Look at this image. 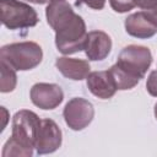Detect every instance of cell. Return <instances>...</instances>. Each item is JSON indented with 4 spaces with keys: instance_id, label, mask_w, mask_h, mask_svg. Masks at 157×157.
<instances>
[{
    "instance_id": "1",
    "label": "cell",
    "mask_w": 157,
    "mask_h": 157,
    "mask_svg": "<svg viewBox=\"0 0 157 157\" xmlns=\"http://www.w3.org/2000/svg\"><path fill=\"white\" fill-rule=\"evenodd\" d=\"M45 17L55 32V45L61 54L70 55L85 49L88 34L86 23L66 0H50L45 9Z\"/></svg>"
},
{
    "instance_id": "2",
    "label": "cell",
    "mask_w": 157,
    "mask_h": 157,
    "mask_svg": "<svg viewBox=\"0 0 157 157\" xmlns=\"http://www.w3.org/2000/svg\"><path fill=\"white\" fill-rule=\"evenodd\" d=\"M152 64V54L147 47L131 44L121 49L117 63L109 69L119 91L131 90L146 75Z\"/></svg>"
},
{
    "instance_id": "3",
    "label": "cell",
    "mask_w": 157,
    "mask_h": 157,
    "mask_svg": "<svg viewBox=\"0 0 157 157\" xmlns=\"http://www.w3.org/2000/svg\"><path fill=\"white\" fill-rule=\"evenodd\" d=\"M42 119L28 109H21L12 118V134L2 148V156L31 157L37 141Z\"/></svg>"
},
{
    "instance_id": "4",
    "label": "cell",
    "mask_w": 157,
    "mask_h": 157,
    "mask_svg": "<svg viewBox=\"0 0 157 157\" xmlns=\"http://www.w3.org/2000/svg\"><path fill=\"white\" fill-rule=\"evenodd\" d=\"M43 50L36 42H18L1 47L0 60L7 63L16 71L32 70L40 64Z\"/></svg>"
},
{
    "instance_id": "5",
    "label": "cell",
    "mask_w": 157,
    "mask_h": 157,
    "mask_svg": "<svg viewBox=\"0 0 157 157\" xmlns=\"http://www.w3.org/2000/svg\"><path fill=\"white\" fill-rule=\"evenodd\" d=\"M0 12L2 25L11 31L34 27L38 23L36 10L20 0H0Z\"/></svg>"
},
{
    "instance_id": "6",
    "label": "cell",
    "mask_w": 157,
    "mask_h": 157,
    "mask_svg": "<svg viewBox=\"0 0 157 157\" xmlns=\"http://www.w3.org/2000/svg\"><path fill=\"white\" fill-rule=\"evenodd\" d=\"M66 125L75 131H81L87 128L94 117V108L91 102L85 98H71L63 112Z\"/></svg>"
},
{
    "instance_id": "7",
    "label": "cell",
    "mask_w": 157,
    "mask_h": 157,
    "mask_svg": "<svg viewBox=\"0 0 157 157\" xmlns=\"http://www.w3.org/2000/svg\"><path fill=\"white\" fill-rule=\"evenodd\" d=\"M29 97L32 103L44 110L56 108L64 99V92L56 83L38 82L32 86Z\"/></svg>"
},
{
    "instance_id": "8",
    "label": "cell",
    "mask_w": 157,
    "mask_h": 157,
    "mask_svg": "<svg viewBox=\"0 0 157 157\" xmlns=\"http://www.w3.org/2000/svg\"><path fill=\"white\" fill-rule=\"evenodd\" d=\"M63 141V134L56 123L52 119H42L34 150L38 155H48L55 152Z\"/></svg>"
},
{
    "instance_id": "9",
    "label": "cell",
    "mask_w": 157,
    "mask_h": 157,
    "mask_svg": "<svg viewBox=\"0 0 157 157\" xmlns=\"http://www.w3.org/2000/svg\"><path fill=\"white\" fill-rule=\"evenodd\" d=\"M112 50V39L103 31H91L85 43V53L88 60H104Z\"/></svg>"
},
{
    "instance_id": "10",
    "label": "cell",
    "mask_w": 157,
    "mask_h": 157,
    "mask_svg": "<svg viewBox=\"0 0 157 157\" xmlns=\"http://www.w3.org/2000/svg\"><path fill=\"white\" fill-rule=\"evenodd\" d=\"M86 83L90 92L101 99L112 98L118 91L109 70L90 72L86 77Z\"/></svg>"
},
{
    "instance_id": "11",
    "label": "cell",
    "mask_w": 157,
    "mask_h": 157,
    "mask_svg": "<svg viewBox=\"0 0 157 157\" xmlns=\"http://www.w3.org/2000/svg\"><path fill=\"white\" fill-rule=\"evenodd\" d=\"M124 25L126 33L139 39H147L157 33V26L151 21L146 11H140L129 15L125 18Z\"/></svg>"
},
{
    "instance_id": "12",
    "label": "cell",
    "mask_w": 157,
    "mask_h": 157,
    "mask_svg": "<svg viewBox=\"0 0 157 157\" xmlns=\"http://www.w3.org/2000/svg\"><path fill=\"white\" fill-rule=\"evenodd\" d=\"M55 66L63 74V76L74 81H81L86 78L91 70V66L87 60L69 56L58 58L55 61Z\"/></svg>"
},
{
    "instance_id": "13",
    "label": "cell",
    "mask_w": 157,
    "mask_h": 157,
    "mask_svg": "<svg viewBox=\"0 0 157 157\" xmlns=\"http://www.w3.org/2000/svg\"><path fill=\"white\" fill-rule=\"evenodd\" d=\"M0 67H1V80H0V91L2 93L12 92L17 83V75L16 70L10 66L7 63L0 60Z\"/></svg>"
},
{
    "instance_id": "14",
    "label": "cell",
    "mask_w": 157,
    "mask_h": 157,
    "mask_svg": "<svg viewBox=\"0 0 157 157\" xmlns=\"http://www.w3.org/2000/svg\"><path fill=\"white\" fill-rule=\"evenodd\" d=\"M109 4L112 6V9L119 13L128 12L135 7L134 0H109Z\"/></svg>"
},
{
    "instance_id": "15",
    "label": "cell",
    "mask_w": 157,
    "mask_h": 157,
    "mask_svg": "<svg viewBox=\"0 0 157 157\" xmlns=\"http://www.w3.org/2000/svg\"><path fill=\"white\" fill-rule=\"evenodd\" d=\"M146 90L151 96L157 97V70L150 72L146 81Z\"/></svg>"
},
{
    "instance_id": "16",
    "label": "cell",
    "mask_w": 157,
    "mask_h": 157,
    "mask_svg": "<svg viewBox=\"0 0 157 157\" xmlns=\"http://www.w3.org/2000/svg\"><path fill=\"white\" fill-rule=\"evenodd\" d=\"M82 4L93 10H102L105 5V0H75V6H81Z\"/></svg>"
},
{
    "instance_id": "17",
    "label": "cell",
    "mask_w": 157,
    "mask_h": 157,
    "mask_svg": "<svg viewBox=\"0 0 157 157\" xmlns=\"http://www.w3.org/2000/svg\"><path fill=\"white\" fill-rule=\"evenodd\" d=\"M135 6L144 9V10H151L157 6V0H134Z\"/></svg>"
},
{
    "instance_id": "18",
    "label": "cell",
    "mask_w": 157,
    "mask_h": 157,
    "mask_svg": "<svg viewBox=\"0 0 157 157\" xmlns=\"http://www.w3.org/2000/svg\"><path fill=\"white\" fill-rule=\"evenodd\" d=\"M146 13L151 18V21L157 26V6L153 7V9H151V10H146Z\"/></svg>"
},
{
    "instance_id": "19",
    "label": "cell",
    "mask_w": 157,
    "mask_h": 157,
    "mask_svg": "<svg viewBox=\"0 0 157 157\" xmlns=\"http://www.w3.org/2000/svg\"><path fill=\"white\" fill-rule=\"evenodd\" d=\"M1 110L4 112V123H2V126H1V131L5 129V125H6V121H7V110L5 109V107H1Z\"/></svg>"
},
{
    "instance_id": "20",
    "label": "cell",
    "mask_w": 157,
    "mask_h": 157,
    "mask_svg": "<svg viewBox=\"0 0 157 157\" xmlns=\"http://www.w3.org/2000/svg\"><path fill=\"white\" fill-rule=\"evenodd\" d=\"M25 1H28V2H32V4L43 5V4H49V1H50V0H25Z\"/></svg>"
},
{
    "instance_id": "21",
    "label": "cell",
    "mask_w": 157,
    "mask_h": 157,
    "mask_svg": "<svg viewBox=\"0 0 157 157\" xmlns=\"http://www.w3.org/2000/svg\"><path fill=\"white\" fill-rule=\"evenodd\" d=\"M155 118H156V120H157V103L155 104Z\"/></svg>"
}]
</instances>
